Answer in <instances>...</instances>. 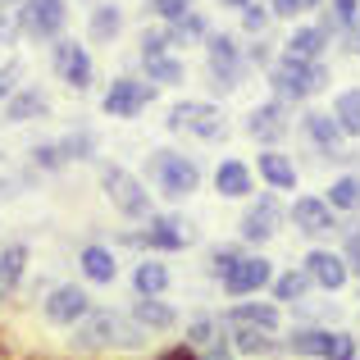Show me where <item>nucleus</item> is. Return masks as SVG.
I'll list each match as a JSON object with an SVG mask.
<instances>
[{"label": "nucleus", "instance_id": "1", "mask_svg": "<svg viewBox=\"0 0 360 360\" xmlns=\"http://www.w3.org/2000/svg\"><path fill=\"white\" fill-rule=\"evenodd\" d=\"M150 338V328H141L137 319H123L115 310H87L73 324V347L78 352H101V347H141Z\"/></svg>", "mask_w": 360, "mask_h": 360}, {"label": "nucleus", "instance_id": "2", "mask_svg": "<svg viewBox=\"0 0 360 360\" xmlns=\"http://www.w3.org/2000/svg\"><path fill=\"white\" fill-rule=\"evenodd\" d=\"M264 73H269L274 96L288 101V105L310 101V96H319V91L328 87V64L324 60H292V55H278Z\"/></svg>", "mask_w": 360, "mask_h": 360}, {"label": "nucleus", "instance_id": "3", "mask_svg": "<svg viewBox=\"0 0 360 360\" xmlns=\"http://www.w3.org/2000/svg\"><path fill=\"white\" fill-rule=\"evenodd\" d=\"M146 174L155 178L160 196H169V201H187V196L201 187V169H196V160L178 155V150H150Z\"/></svg>", "mask_w": 360, "mask_h": 360}, {"label": "nucleus", "instance_id": "4", "mask_svg": "<svg viewBox=\"0 0 360 360\" xmlns=\"http://www.w3.org/2000/svg\"><path fill=\"white\" fill-rule=\"evenodd\" d=\"M101 187H105L110 205L128 219H150V192L137 174H128L123 165H105L101 169Z\"/></svg>", "mask_w": 360, "mask_h": 360}, {"label": "nucleus", "instance_id": "5", "mask_svg": "<svg viewBox=\"0 0 360 360\" xmlns=\"http://www.w3.org/2000/svg\"><path fill=\"white\" fill-rule=\"evenodd\" d=\"M288 352L310 360H356V338L338 328H297L288 338Z\"/></svg>", "mask_w": 360, "mask_h": 360}, {"label": "nucleus", "instance_id": "6", "mask_svg": "<svg viewBox=\"0 0 360 360\" xmlns=\"http://www.w3.org/2000/svg\"><path fill=\"white\" fill-rule=\"evenodd\" d=\"M169 128L174 132H192L201 141H224L229 128H224V115L210 105V101H183V105L169 110Z\"/></svg>", "mask_w": 360, "mask_h": 360}, {"label": "nucleus", "instance_id": "7", "mask_svg": "<svg viewBox=\"0 0 360 360\" xmlns=\"http://www.w3.org/2000/svg\"><path fill=\"white\" fill-rule=\"evenodd\" d=\"M150 101H155V82L150 78H115L110 91L101 96V110L110 119H137Z\"/></svg>", "mask_w": 360, "mask_h": 360}, {"label": "nucleus", "instance_id": "8", "mask_svg": "<svg viewBox=\"0 0 360 360\" xmlns=\"http://www.w3.org/2000/svg\"><path fill=\"white\" fill-rule=\"evenodd\" d=\"M64 23H69L64 0H23V9H18V27L37 41H55L64 32Z\"/></svg>", "mask_w": 360, "mask_h": 360}, {"label": "nucleus", "instance_id": "9", "mask_svg": "<svg viewBox=\"0 0 360 360\" xmlns=\"http://www.w3.org/2000/svg\"><path fill=\"white\" fill-rule=\"evenodd\" d=\"M274 283V264L264 255H238V260L224 269V292L229 297H255L260 288Z\"/></svg>", "mask_w": 360, "mask_h": 360}, {"label": "nucleus", "instance_id": "10", "mask_svg": "<svg viewBox=\"0 0 360 360\" xmlns=\"http://www.w3.org/2000/svg\"><path fill=\"white\" fill-rule=\"evenodd\" d=\"M51 64H55V73H60V82H69L73 91L91 87V60H87V51H82L78 41L55 37V41H51Z\"/></svg>", "mask_w": 360, "mask_h": 360}, {"label": "nucleus", "instance_id": "11", "mask_svg": "<svg viewBox=\"0 0 360 360\" xmlns=\"http://www.w3.org/2000/svg\"><path fill=\"white\" fill-rule=\"evenodd\" d=\"M146 224L150 229L137 233V238H128V242H141V246H150V251H183V246L196 242V229L183 224V219H174V214H150Z\"/></svg>", "mask_w": 360, "mask_h": 360}, {"label": "nucleus", "instance_id": "12", "mask_svg": "<svg viewBox=\"0 0 360 360\" xmlns=\"http://www.w3.org/2000/svg\"><path fill=\"white\" fill-rule=\"evenodd\" d=\"M246 132H251L255 141H264V146H274V141H283L292 132V105L288 101H264V105H255L251 115H246Z\"/></svg>", "mask_w": 360, "mask_h": 360}, {"label": "nucleus", "instance_id": "13", "mask_svg": "<svg viewBox=\"0 0 360 360\" xmlns=\"http://www.w3.org/2000/svg\"><path fill=\"white\" fill-rule=\"evenodd\" d=\"M283 219H288V210L278 205V196L264 192V196H255V205L242 214L238 229H242V238H246V242H269L274 233L283 229Z\"/></svg>", "mask_w": 360, "mask_h": 360}, {"label": "nucleus", "instance_id": "14", "mask_svg": "<svg viewBox=\"0 0 360 360\" xmlns=\"http://www.w3.org/2000/svg\"><path fill=\"white\" fill-rule=\"evenodd\" d=\"M288 214H292V224H297L306 238H324V233H338V210L324 201V196H297Z\"/></svg>", "mask_w": 360, "mask_h": 360}, {"label": "nucleus", "instance_id": "15", "mask_svg": "<svg viewBox=\"0 0 360 360\" xmlns=\"http://www.w3.org/2000/svg\"><path fill=\"white\" fill-rule=\"evenodd\" d=\"M46 319H51V324H78L82 315H87L91 310V297L82 288H73V283H60V288H51V297H46Z\"/></svg>", "mask_w": 360, "mask_h": 360}, {"label": "nucleus", "instance_id": "16", "mask_svg": "<svg viewBox=\"0 0 360 360\" xmlns=\"http://www.w3.org/2000/svg\"><path fill=\"white\" fill-rule=\"evenodd\" d=\"M306 274L315 278V288H324V292H338L347 283V255H338V251H324V246H315V251L306 255Z\"/></svg>", "mask_w": 360, "mask_h": 360}, {"label": "nucleus", "instance_id": "17", "mask_svg": "<svg viewBox=\"0 0 360 360\" xmlns=\"http://www.w3.org/2000/svg\"><path fill=\"white\" fill-rule=\"evenodd\" d=\"M301 132H306V137L315 141V146L324 150L328 160H347L342 150H338V146H342V128H338L333 115H324V110H310V115L301 119Z\"/></svg>", "mask_w": 360, "mask_h": 360}, {"label": "nucleus", "instance_id": "18", "mask_svg": "<svg viewBox=\"0 0 360 360\" xmlns=\"http://www.w3.org/2000/svg\"><path fill=\"white\" fill-rule=\"evenodd\" d=\"M328 41H333V37L319 23H301V27H292V37L283 41V55H292V60H324Z\"/></svg>", "mask_w": 360, "mask_h": 360}, {"label": "nucleus", "instance_id": "19", "mask_svg": "<svg viewBox=\"0 0 360 360\" xmlns=\"http://www.w3.org/2000/svg\"><path fill=\"white\" fill-rule=\"evenodd\" d=\"M51 115V96L41 87H18L5 101V123H27V119H46Z\"/></svg>", "mask_w": 360, "mask_h": 360}, {"label": "nucleus", "instance_id": "20", "mask_svg": "<svg viewBox=\"0 0 360 360\" xmlns=\"http://www.w3.org/2000/svg\"><path fill=\"white\" fill-rule=\"evenodd\" d=\"M255 174H260L274 192H292V187H297V165H292L283 150H274V146L264 150V155H255Z\"/></svg>", "mask_w": 360, "mask_h": 360}, {"label": "nucleus", "instance_id": "21", "mask_svg": "<svg viewBox=\"0 0 360 360\" xmlns=\"http://www.w3.org/2000/svg\"><path fill=\"white\" fill-rule=\"evenodd\" d=\"M119 32H123V9L110 5V0H101V5L91 9V18H87V37L96 46H110V41H119Z\"/></svg>", "mask_w": 360, "mask_h": 360}, {"label": "nucleus", "instance_id": "22", "mask_svg": "<svg viewBox=\"0 0 360 360\" xmlns=\"http://www.w3.org/2000/svg\"><path fill=\"white\" fill-rule=\"evenodd\" d=\"M224 324H251V328L274 333V328H278V306H269V301H238V306L224 315Z\"/></svg>", "mask_w": 360, "mask_h": 360}, {"label": "nucleus", "instance_id": "23", "mask_svg": "<svg viewBox=\"0 0 360 360\" xmlns=\"http://www.w3.org/2000/svg\"><path fill=\"white\" fill-rule=\"evenodd\" d=\"M214 192H219V196H233V201L251 196V169H246L242 160H224V165L214 169Z\"/></svg>", "mask_w": 360, "mask_h": 360}, {"label": "nucleus", "instance_id": "24", "mask_svg": "<svg viewBox=\"0 0 360 360\" xmlns=\"http://www.w3.org/2000/svg\"><path fill=\"white\" fill-rule=\"evenodd\" d=\"M132 319H137L141 328H150V333H165V328H174V324H178L174 306H165L160 297H141L137 306H132Z\"/></svg>", "mask_w": 360, "mask_h": 360}, {"label": "nucleus", "instance_id": "25", "mask_svg": "<svg viewBox=\"0 0 360 360\" xmlns=\"http://www.w3.org/2000/svg\"><path fill=\"white\" fill-rule=\"evenodd\" d=\"M165 27H169V46H192V41H205V37H210V23H205L201 9H187L183 18H174V23H165Z\"/></svg>", "mask_w": 360, "mask_h": 360}, {"label": "nucleus", "instance_id": "26", "mask_svg": "<svg viewBox=\"0 0 360 360\" xmlns=\"http://www.w3.org/2000/svg\"><path fill=\"white\" fill-rule=\"evenodd\" d=\"M269 288H274V301H288V306H297V301H306V297H310L315 278H310L306 269H288V274H278Z\"/></svg>", "mask_w": 360, "mask_h": 360}, {"label": "nucleus", "instance_id": "27", "mask_svg": "<svg viewBox=\"0 0 360 360\" xmlns=\"http://www.w3.org/2000/svg\"><path fill=\"white\" fill-rule=\"evenodd\" d=\"M141 64H146V78L155 87H183L187 82V69L178 55H155V60H141Z\"/></svg>", "mask_w": 360, "mask_h": 360}, {"label": "nucleus", "instance_id": "28", "mask_svg": "<svg viewBox=\"0 0 360 360\" xmlns=\"http://www.w3.org/2000/svg\"><path fill=\"white\" fill-rule=\"evenodd\" d=\"M333 119H338V128H342V137H360V87L338 91Z\"/></svg>", "mask_w": 360, "mask_h": 360}, {"label": "nucleus", "instance_id": "29", "mask_svg": "<svg viewBox=\"0 0 360 360\" xmlns=\"http://www.w3.org/2000/svg\"><path fill=\"white\" fill-rule=\"evenodd\" d=\"M78 260H82V274H87L91 283H115L119 264H115V255H110V246H87Z\"/></svg>", "mask_w": 360, "mask_h": 360}, {"label": "nucleus", "instance_id": "30", "mask_svg": "<svg viewBox=\"0 0 360 360\" xmlns=\"http://www.w3.org/2000/svg\"><path fill=\"white\" fill-rule=\"evenodd\" d=\"M132 288H137V297H160L169 288V269L160 260H141L132 269Z\"/></svg>", "mask_w": 360, "mask_h": 360}, {"label": "nucleus", "instance_id": "31", "mask_svg": "<svg viewBox=\"0 0 360 360\" xmlns=\"http://www.w3.org/2000/svg\"><path fill=\"white\" fill-rule=\"evenodd\" d=\"M23 264H27V246H23V242L0 246V292L23 283Z\"/></svg>", "mask_w": 360, "mask_h": 360}, {"label": "nucleus", "instance_id": "32", "mask_svg": "<svg viewBox=\"0 0 360 360\" xmlns=\"http://www.w3.org/2000/svg\"><path fill=\"white\" fill-rule=\"evenodd\" d=\"M233 352H238V356H269L274 352V338L264 333V328L233 324Z\"/></svg>", "mask_w": 360, "mask_h": 360}, {"label": "nucleus", "instance_id": "33", "mask_svg": "<svg viewBox=\"0 0 360 360\" xmlns=\"http://www.w3.org/2000/svg\"><path fill=\"white\" fill-rule=\"evenodd\" d=\"M333 210H360V174H342V178H333V187H328V196H324Z\"/></svg>", "mask_w": 360, "mask_h": 360}, {"label": "nucleus", "instance_id": "34", "mask_svg": "<svg viewBox=\"0 0 360 360\" xmlns=\"http://www.w3.org/2000/svg\"><path fill=\"white\" fill-rule=\"evenodd\" d=\"M214 338H224V315L219 319L201 315V319H192V324H187V347H192V352H201V347L214 342Z\"/></svg>", "mask_w": 360, "mask_h": 360}, {"label": "nucleus", "instance_id": "35", "mask_svg": "<svg viewBox=\"0 0 360 360\" xmlns=\"http://www.w3.org/2000/svg\"><path fill=\"white\" fill-rule=\"evenodd\" d=\"M60 150H64V160H91L96 155V132H87V128L69 132V137H60Z\"/></svg>", "mask_w": 360, "mask_h": 360}, {"label": "nucleus", "instance_id": "36", "mask_svg": "<svg viewBox=\"0 0 360 360\" xmlns=\"http://www.w3.org/2000/svg\"><path fill=\"white\" fill-rule=\"evenodd\" d=\"M69 165L60 150V141H37L32 146V169H41V174H60V169Z\"/></svg>", "mask_w": 360, "mask_h": 360}, {"label": "nucleus", "instance_id": "37", "mask_svg": "<svg viewBox=\"0 0 360 360\" xmlns=\"http://www.w3.org/2000/svg\"><path fill=\"white\" fill-rule=\"evenodd\" d=\"M269 23H274L269 5H260V0H246V5H242V32L264 37V32H269Z\"/></svg>", "mask_w": 360, "mask_h": 360}, {"label": "nucleus", "instance_id": "38", "mask_svg": "<svg viewBox=\"0 0 360 360\" xmlns=\"http://www.w3.org/2000/svg\"><path fill=\"white\" fill-rule=\"evenodd\" d=\"M315 9H324V0H269L274 18H301V14H315Z\"/></svg>", "mask_w": 360, "mask_h": 360}, {"label": "nucleus", "instance_id": "39", "mask_svg": "<svg viewBox=\"0 0 360 360\" xmlns=\"http://www.w3.org/2000/svg\"><path fill=\"white\" fill-rule=\"evenodd\" d=\"M155 55H169V27H146L141 32V60H155Z\"/></svg>", "mask_w": 360, "mask_h": 360}, {"label": "nucleus", "instance_id": "40", "mask_svg": "<svg viewBox=\"0 0 360 360\" xmlns=\"http://www.w3.org/2000/svg\"><path fill=\"white\" fill-rule=\"evenodd\" d=\"M146 9L160 18V23H174V18H183L187 9H192V0H146Z\"/></svg>", "mask_w": 360, "mask_h": 360}, {"label": "nucleus", "instance_id": "41", "mask_svg": "<svg viewBox=\"0 0 360 360\" xmlns=\"http://www.w3.org/2000/svg\"><path fill=\"white\" fill-rule=\"evenodd\" d=\"M328 14L338 18V23H342V32L352 23H360V0H328Z\"/></svg>", "mask_w": 360, "mask_h": 360}, {"label": "nucleus", "instance_id": "42", "mask_svg": "<svg viewBox=\"0 0 360 360\" xmlns=\"http://www.w3.org/2000/svg\"><path fill=\"white\" fill-rule=\"evenodd\" d=\"M246 64H264V69L274 64V41H269V37H255V41H251V51H246Z\"/></svg>", "mask_w": 360, "mask_h": 360}, {"label": "nucleus", "instance_id": "43", "mask_svg": "<svg viewBox=\"0 0 360 360\" xmlns=\"http://www.w3.org/2000/svg\"><path fill=\"white\" fill-rule=\"evenodd\" d=\"M233 356H238V352H233L229 338H214V342L201 347V360H233Z\"/></svg>", "mask_w": 360, "mask_h": 360}, {"label": "nucleus", "instance_id": "44", "mask_svg": "<svg viewBox=\"0 0 360 360\" xmlns=\"http://www.w3.org/2000/svg\"><path fill=\"white\" fill-rule=\"evenodd\" d=\"M238 255H242L238 246H214V251H210V269H214V274L224 278V269H229V264L238 260Z\"/></svg>", "mask_w": 360, "mask_h": 360}, {"label": "nucleus", "instance_id": "45", "mask_svg": "<svg viewBox=\"0 0 360 360\" xmlns=\"http://www.w3.org/2000/svg\"><path fill=\"white\" fill-rule=\"evenodd\" d=\"M14 78H18V64L9 60V64H0V101L9 96V87H14Z\"/></svg>", "mask_w": 360, "mask_h": 360}, {"label": "nucleus", "instance_id": "46", "mask_svg": "<svg viewBox=\"0 0 360 360\" xmlns=\"http://www.w3.org/2000/svg\"><path fill=\"white\" fill-rule=\"evenodd\" d=\"M18 187H23L18 178H0V201H9V196H18Z\"/></svg>", "mask_w": 360, "mask_h": 360}, {"label": "nucleus", "instance_id": "47", "mask_svg": "<svg viewBox=\"0 0 360 360\" xmlns=\"http://www.w3.org/2000/svg\"><path fill=\"white\" fill-rule=\"evenodd\" d=\"M160 360H201V356H196L192 347H174V352H165Z\"/></svg>", "mask_w": 360, "mask_h": 360}, {"label": "nucleus", "instance_id": "48", "mask_svg": "<svg viewBox=\"0 0 360 360\" xmlns=\"http://www.w3.org/2000/svg\"><path fill=\"white\" fill-rule=\"evenodd\" d=\"M219 5H229V9H242V5H246V0H219Z\"/></svg>", "mask_w": 360, "mask_h": 360}, {"label": "nucleus", "instance_id": "49", "mask_svg": "<svg viewBox=\"0 0 360 360\" xmlns=\"http://www.w3.org/2000/svg\"><path fill=\"white\" fill-rule=\"evenodd\" d=\"M0 5H23V0H0Z\"/></svg>", "mask_w": 360, "mask_h": 360}]
</instances>
